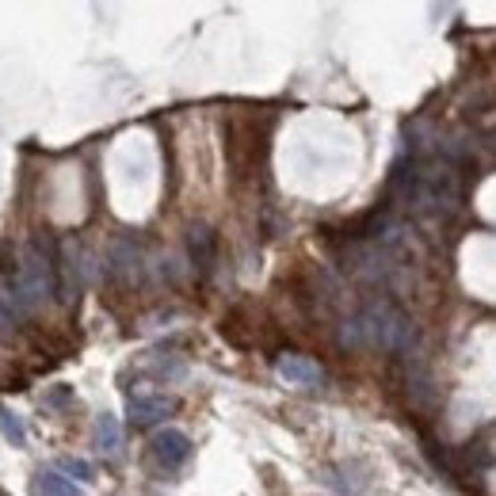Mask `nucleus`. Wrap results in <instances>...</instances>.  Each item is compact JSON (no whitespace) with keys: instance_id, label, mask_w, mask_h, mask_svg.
Here are the masks:
<instances>
[{"instance_id":"1","label":"nucleus","mask_w":496,"mask_h":496,"mask_svg":"<svg viewBox=\"0 0 496 496\" xmlns=\"http://www.w3.org/2000/svg\"><path fill=\"white\" fill-rule=\"evenodd\" d=\"M344 344L348 348L405 351L413 344V317H408L390 294H378L351 321H344Z\"/></svg>"},{"instance_id":"2","label":"nucleus","mask_w":496,"mask_h":496,"mask_svg":"<svg viewBox=\"0 0 496 496\" xmlns=\"http://www.w3.org/2000/svg\"><path fill=\"white\" fill-rule=\"evenodd\" d=\"M149 455H153V462H157L161 470L172 474V470H180V466L191 458V439L183 435V432H176V428H164V432L153 435Z\"/></svg>"},{"instance_id":"3","label":"nucleus","mask_w":496,"mask_h":496,"mask_svg":"<svg viewBox=\"0 0 496 496\" xmlns=\"http://www.w3.org/2000/svg\"><path fill=\"white\" fill-rule=\"evenodd\" d=\"M275 374L287 382V386H306V390H314L324 382V371L309 359V356H298V351H287V356H279L275 359Z\"/></svg>"},{"instance_id":"4","label":"nucleus","mask_w":496,"mask_h":496,"mask_svg":"<svg viewBox=\"0 0 496 496\" xmlns=\"http://www.w3.org/2000/svg\"><path fill=\"white\" fill-rule=\"evenodd\" d=\"M130 420L138 424V428H146V424H157L164 416H172L176 413V401L172 397H164V393H153V397H130Z\"/></svg>"},{"instance_id":"5","label":"nucleus","mask_w":496,"mask_h":496,"mask_svg":"<svg viewBox=\"0 0 496 496\" xmlns=\"http://www.w3.org/2000/svg\"><path fill=\"white\" fill-rule=\"evenodd\" d=\"M188 248H191V264L203 275H210V267H214V260H218V237H214V230H210V225H191Z\"/></svg>"},{"instance_id":"6","label":"nucleus","mask_w":496,"mask_h":496,"mask_svg":"<svg viewBox=\"0 0 496 496\" xmlns=\"http://www.w3.org/2000/svg\"><path fill=\"white\" fill-rule=\"evenodd\" d=\"M96 447L104 450V455H119V447H122V428H119V420L111 416V413H99V416H96Z\"/></svg>"},{"instance_id":"7","label":"nucleus","mask_w":496,"mask_h":496,"mask_svg":"<svg viewBox=\"0 0 496 496\" xmlns=\"http://www.w3.org/2000/svg\"><path fill=\"white\" fill-rule=\"evenodd\" d=\"M31 492L35 496H84L73 481L69 477H62V474H35V481H31Z\"/></svg>"},{"instance_id":"8","label":"nucleus","mask_w":496,"mask_h":496,"mask_svg":"<svg viewBox=\"0 0 496 496\" xmlns=\"http://www.w3.org/2000/svg\"><path fill=\"white\" fill-rule=\"evenodd\" d=\"M20 314H23V309H20L16 298H12V290H8V294L0 290V336H12V329H16Z\"/></svg>"},{"instance_id":"9","label":"nucleus","mask_w":496,"mask_h":496,"mask_svg":"<svg viewBox=\"0 0 496 496\" xmlns=\"http://www.w3.org/2000/svg\"><path fill=\"white\" fill-rule=\"evenodd\" d=\"M0 432H4V439H12V447H23L27 432H23V424L12 408H0Z\"/></svg>"},{"instance_id":"10","label":"nucleus","mask_w":496,"mask_h":496,"mask_svg":"<svg viewBox=\"0 0 496 496\" xmlns=\"http://www.w3.org/2000/svg\"><path fill=\"white\" fill-rule=\"evenodd\" d=\"M65 474H73V477H80V481H92L96 477V470H92V462H84V458H62L58 462Z\"/></svg>"},{"instance_id":"11","label":"nucleus","mask_w":496,"mask_h":496,"mask_svg":"<svg viewBox=\"0 0 496 496\" xmlns=\"http://www.w3.org/2000/svg\"><path fill=\"white\" fill-rule=\"evenodd\" d=\"M69 397H73V390H69V386H62V390H54V393H46V397H42V401L58 408V405H69Z\"/></svg>"}]
</instances>
